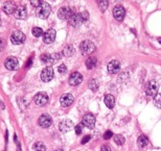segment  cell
<instances>
[{
  "label": "cell",
  "instance_id": "cell-26",
  "mask_svg": "<svg viewBox=\"0 0 161 151\" xmlns=\"http://www.w3.org/2000/svg\"><path fill=\"white\" fill-rule=\"evenodd\" d=\"M31 33H33V34H34V37H36V38H39V37H41V36H43V29L42 28H40V27H34L33 28V30H31Z\"/></svg>",
  "mask_w": 161,
  "mask_h": 151
},
{
  "label": "cell",
  "instance_id": "cell-1",
  "mask_svg": "<svg viewBox=\"0 0 161 151\" xmlns=\"http://www.w3.org/2000/svg\"><path fill=\"white\" fill-rule=\"evenodd\" d=\"M51 8L47 2H42L40 6L36 8V15L40 19H46L50 14Z\"/></svg>",
  "mask_w": 161,
  "mask_h": 151
},
{
  "label": "cell",
  "instance_id": "cell-22",
  "mask_svg": "<svg viewBox=\"0 0 161 151\" xmlns=\"http://www.w3.org/2000/svg\"><path fill=\"white\" fill-rule=\"evenodd\" d=\"M137 143H138V146H139L140 148H144V147H147V143H149V140H147V137H144V136H140L139 138H138Z\"/></svg>",
  "mask_w": 161,
  "mask_h": 151
},
{
  "label": "cell",
  "instance_id": "cell-30",
  "mask_svg": "<svg viewBox=\"0 0 161 151\" xmlns=\"http://www.w3.org/2000/svg\"><path fill=\"white\" fill-rule=\"evenodd\" d=\"M97 4L99 6V8H101L102 12H105L106 9L108 8V1H98Z\"/></svg>",
  "mask_w": 161,
  "mask_h": 151
},
{
  "label": "cell",
  "instance_id": "cell-2",
  "mask_svg": "<svg viewBox=\"0 0 161 151\" xmlns=\"http://www.w3.org/2000/svg\"><path fill=\"white\" fill-rule=\"evenodd\" d=\"M80 51H82V54H84V55H90L95 51V45L91 41H83L80 43Z\"/></svg>",
  "mask_w": 161,
  "mask_h": 151
},
{
  "label": "cell",
  "instance_id": "cell-34",
  "mask_svg": "<svg viewBox=\"0 0 161 151\" xmlns=\"http://www.w3.org/2000/svg\"><path fill=\"white\" fill-rule=\"evenodd\" d=\"M112 134H113V133H112V131H111V130H107V131L105 133V134H104V139H105V140H109V139H110V138L112 137Z\"/></svg>",
  "mask_w": 161,
  "mask_h": 151
},
{
  "label": "cell",
  "instance_id": "cell-38",
  "mask_svg": "<svg viewBox=\"0 0 161 151\" xmlns=\"http://www.w3.org/2000/svg\"><path fill=\"white\" fill-rule=\"evenodd\" d=\"M80 15H82V17L84 19V21H86V20H88V17H89V14L87 12H83V13H80Z\"/></svg>",
  "mask_w": 161,
  "mask_h": 151
},
{
  "label": "cell",
  "instance_id": "cell-14",
  "mask_svg": "<svg viewBox=\"0 0 161 151\" xmlns=\"http://www.w3.org/2000/svg\"><path fill=\"white\" fill-rule=\"evenodd\" d=\"M82 81H83V76L79 72H73L72 74L69 76V85L72 86H79Z\"/></svg>",
  "mask_w": 161,
  "mask_h": 151
},
{
  "label": "cell",
  "instance_id": "cell-36",
  "mask_svg": "<svg viewBox=\"0 0 161 151\" xmlns=\"http://www.w3.org/2000/svg\"><path fill=\"white\" fill-rule=\"evenodd\" d=\"M31 5L36 6V8H37L38 6H40V4L42 3V1H38V0H33V1H31Z\"/></svg>",
  "mask_w": 161,
  "mask_h": 151
},
{
  "label": "cell",
  "instance_id": "cell-6",
  "mask_svg": "<svg viewBox=\"0 0 161 151\" xmlns=\"http://www.w3.org/2000/svg\"><path fill=\"white\" fill-rule=\"evenodd\" d=\"M4 65H5V68L8 70H11V71H15V70H18L19 68V62L15 56L8 57V59L5 60Z\"/></svg>",
  "mask_w": 161,
  "mask_h": 151
},
{
  "label": "cell",
  "instance_id": "cell-16",
  "mask_svg": "<svg viewBox=\"0 0 161 151\" xmlns=\"http://www.w3.org/2000/svg\"><path fill=\"white\" fill-rule=\"evenodd\" d=\"M73 101H75V98H73V96L71 94H64L62 95V97L60 98V103L64 107H69V105H71L73 103Z\"/></svg>",
  "mask_w": 161,
  "mask_h": 151
},
{
  "label": "cell",
  "instance_id": "cell-18",
  "mask_svg": "<svg viewBox=\"0 0 161 151\" xmlns=\"http://www.w3.org/2000/svg\"><path fill=\"white\" fill-rule=\"evenodd\" d=\"M14 14H15V17L17 19H25L27 17V9L24 5H20L16 8Z\"/></svg>",
  "mask_w": 161,
  "mask_h": 151
},
{
  "label": "cell",
  "instance_id": "cell-20",
  "mask_svg": "<svg viewBox=\"0 0 161 151\" xmlns=\"http://www.w3.org/2000/svg\"><path fill=\"white\" fill-rule=\"evenodd\" d=\"M105 104L107 105L109 108L114 107L115 105V98L113 95H106L105 97Z\"/></svg>",
  "mask_w": 161,
  "mask_h": 151
},
{
  "label": "cell",
  "instance_id": "cell-43",
  "mask_svg": "<svg viewBox=\"0 0 161 151\" xmlns=\"http://www.w3.org/2000/svg\"><path fill=\"white\" fill-rule=\"evenodd\" d=\"M56 151H63V150H56Z\"/></svg>",
  "mask_w": 161,
  "mask_h": 151
},
{
  "label": "cell",
  "instance_id": "cell-32",
  "mask_svg": "<svg viewBox=\"0 0 161 151\" xmlns=\"http://www.w3.org/2000/svg\"><path fill=\"white\" fill-rule=\"evenodd\" d=\"M58 71H59V73H61V74H65V73L67 72V68L65 65H61L59 66V68H58Z\"/></svg>",
  "mask_w": 161,
  "mask_h": 151
},
{
  "label": "cell",
  "instance_id": "cell-9",
  "mask_svg": "<svg viewBox=\"0 0 161 151\" xmlns=\"http://www.w3.org/2000/svg\"><path fill=\"white\" fill-rule=\"evenodd\" d=\"M57 33L53 28H49L48 30H46L43 34V42L45 44H51L53 42L56 40Z\"/></svg>",
  "mask_w": 161,
  "mask_h": 151
},
{
  "label": "cell",
  "instance_id": "cell-37",
  "mask_svg": "<svg viewBox=\"0 0 161 151\" xmlns=\"http://www.w3.org/2000/svg\"><path fill=\"white\" fill-rule=\"evenodd\" d=\"M90 139H91V137L90 136H86V137H84L83 138V140H82V144H86V143H88Z\"/></svg>",
  "mask_w": 161,
  "mask_h": 151
},
{
  "label": "cell",
  "instance_id": "cell-39",
  "mask_svg": "<svg viewBox=\"0 0 161 151\" xmlns=\"http://www.w3.org/2000/svg\"><path fill=\"white\" fill-rule=\"evenodd\" d=\"M101 150H102V151H112L110 147L107 146V145H104V146H103Z\"/></svg>",
  "mask_w": 161,
  "mask_h": 151
},
{
  "label": "cell",
  "instance_id": "cell-25",
  "mask_svg": "<svg viewBox=\"0 0 161 151\" xmlns=\"http://www.w3.org/2000/svg\"><path fill=\"white\" fill-rule=\"evenodd\" d=\"M33 149L34 151H46V147L42 142H37L34 144Z\"/></svg>",
  "mask_w": 161,
  "mask_h": 151
},
{
  "label": "cell",
  "instance_id": "cell-31",
  "mask_svg": "<svg viewBox=\"0 0 161 151\" xmlns=\"http://www.w3.org/2000/svg\"><path fill=\"white\" fill-rule=\"evenodd\" d=\"M40 59H41V60H42V62H43V63L48 64V60H49V54H47V53L42 54Z\"/></svg>",
  "mask_w": 161,
  "mask_h": 151
},
{
  "label": "cell",
  "instance_id": "cell-21",
  "mask_svg": "<svg viewBox=\"0 0 161 151\" xmlns=\"http://www.w3.org/2000/svg\"><path fill=\"white\" fill-rule=\"evenodd\" d=\"M75 51V47H73L72 45H66V46L63 48L62 52H63V54L65 56H71V55H73Z\"/></svg>",
  "mask_w": 161,
  "mask_h": 151
},
{
  "label": "cell",
  "instance_id": "cell-23",
  "mask_svg": "<svg viewBox=\"0 0 161 151\" xmlns=\"http://www.w3.org/2000/svg\"><path fill=\"white\" fill-rule=\"evenodd\" d=\"M96 62H97V60H96L95 57H89V59L86 60V67L88 69H93L94 66L96 65Z\"/></svg>",
  "mask_w": 161,
  "mask_h": 151
},
{
  "label": "cell",
  "instance_id": "cell-41",
  "mask_svg": "<svg viewBox=\"0 0 161 151\" xmlns=\"http://www.w3.org/2000/svg\"><path fill=\"white\" fill-rule=\"evenodd\" d=\"M158 42H159V43L161 44V38H160V39H158Z\"/></svg>",
  "mask_w": 161,
  "mask_h": 151
},
{
  "label": "cell",
  "instance_id": "cell-3",
  "mask_svg": "<svg viewBox=\"0 0 161 151\" xmlns=\"http://www.w3.org/2000/svg\"><path fill=\"white\" fill-rule=\"evenodd\" d=\"M158 89H159V86H158V82L155 81V80H151V81L147 82V85L146 86V89H144V92L147 96H155L157 95V92H158Z\"/></svg>",
  "mask_w": 161,
  "mask_h": 151
},
{
  "label": "cell",
  "instance_id": "cell-5",
  "mask_svg": "<svg viewBox=\"0 0 161 151\" xmlns=\"http://www.w3.org/2000/svg\"><path fill=\"white\" fill-rule=\"evenodd\" d=\"M95 122H96V119L94 117V115H92V114H86L83 117L82 124L84 125V126H86V127L90 128V129H92V128L95 126Z\"/></svg>",
  "mask_w": 161,
  "mask_h": 151
},
{
  "label": "cell",
  "instance_id": "cell-13",
  "mask_svg": "<svg viewBox=\"0 0 161 151\" xmlns=\"http://www.w3.org/2000/svg\"><path fill=\"white\" fill-rule=\"evenodd\" d=\"M107 69H108V72L111 73V74H116L120 70V63L116 60H111V62L108 63Z\"/></svg>",
  "mask_w": 161,
  "mask_h": 151
},
{
  "label": "cell",
  "instance_id": "cell-10",
  "mask_svg": "<svg viewBox=\"0 0 161 151\" xmlns=\"http://www.w3.org/2000/svg\"><path fill=\"white\" fill-rule=\"evenodd\" d=\"M48 101V95L44 92H40L36 94V96L34 97V102L39 107H42V105H45Z\"/></svg>",
  "mask_w": 161,
  "mask_h": 151
},
{
  "label": "cell",
  "instance_id": "cell-24",
  "mask_svg": "<svg viewBox=\"0 0 161 151\" xmlns=\"http://www.w3.org/2000/svg\"><path fill=\"white\" fill-rule=\"evenodd\" d=\"M59 60H60V54L59 53L49 54V60H48V64H49V65H53V64H56Z\"/></svg>",
  "mask_w": 161,
  "mask_h": 151
},
{
  "label": "cell",
  "instance_id": "cell-42",
  "mask_svg": "<svg viewBox=\"0 0 161 151\" xmlns=\"http://www.w3.org/2000/svg\"><path fill=\"white\" fill-rule=\"evenodd\" d=\"M0 26H1V19H0Z\"/></svg>",
  "mask_w": 161,
  "mask_h": 151
},
{
  "label": "cell",
  "instance_id": "cell-40",
  "mask_svg": "<svg viewBox=\"0 0 161 151\" xmlns=\"http://www.w3.org/2000/svg\"><path fill=\"white\" fill-rule=\"evenodd\" d=\"M31 59H30V60H28V63L26 64V68H30V67H31Z\"/></svg>",
  "mask_w": 161,
  "mask_h": 151
},
{
  "label": "cell",
  "instance_id": "cell-12",
  "mask_svg": "<svg viewBox=\"0 0 161 151\" xmlns=\"http://www.w3.org/2000/svg\"><path fill=\"white\" fill-rule=\"evenodd\" d=\"M38 123H39V125H40L41 127H43V128H48L51 124H53V119H51V117H50L49 115L44 114V115L40 116Z\"/></svg>",
  "mask_w": 161,
  "mask_h": 151
},
{
  "label": "cell",
  "instance_id": "cell-35",
  "mask_svg": "<svg viewBox=\"0 0 161 151\" xmlns=\"http://www.w3.org/2000/svg\"><path fill=\"white\" fill-rule=\"evenodd\" d=\"M5 48V41L0 38V51H2Z\"/></svg>",
  "mask_w": 161,
  "mask_h": 151
},
{
  "label": "cell",
  "instance_id": "cell-4",
  "mask_svg": "<svg viewBox=\"0 0 161 151\" xmlns=\"http://www.w3.org/2000/svg\"><path fill=\"white\" fill-rule=\"evenodd\" d=\"M73 15H75V13L70 8H61L58 11V17L61 20H69Z\"/></svg>",
  "mask_w": 161,
  "mask_h": 151
},
{
  "label": "cell",
  "instance_id": "cell-15",
  "mask_svg": "<svg viewBox=\"0 0 161 151\" xmlns=\"http://www.w3.org/2000/svg\"><path fill=\"white\" fill-rule=\"evenodd\" d=\"M125 8L124 6L121 5H116L113 9V16L114 18L116 19L117 21H122L125 18Z\"/></svg>",
  "mask_w": 161,
  "mask_h": 151
},
{
  "label": "cell",
  "instance_id": "cell-28",
  "mask_svg": "<svg viewBox=\"0 0 161 151\" xmlns=\"http://www.w3.org/2000/svg\"><path fill=\"white\" fill-rule=\"evenodd\" d=\"M98 88V82H97V80H95V79H92V80H90V82H89V89L91 90V91H96Z\"/></svg>",
  "mask_w": 161,
  "mask_h": 151
},
{
  "label": "cell",
  "instance_id": "cell-29",
  "mask_svg": "<svg viewBox=\"0 0 161 151\" xmlns=\"http://www.w3.org/2000/svg\"><path fill=\"white\" fill-rule=\"evenodd\" d=\"M154 104L158 108H161V93L157 94L155 97H154Z\"/></svg>",
  "mask_w": 161,
  "mask_h": 151
},
{
  "label": "cell",
  "instance_id": "cell-19",
  "mask_svg": "<svg viewBox=\"0 0 161 151\" xmlns=\"http://www.w3.org/2000/svg\"><path fill=\"white\" fill-rule=\"evenodd\" d=\"M16 8H16L15 3L12 2V1H6L4 4H3V12L8 15H11V14H13V13H15Z\"/></svg>",
  "mask_w": 161,
  "mask_h": 151
},
{
  "label": "cell",
  "instance_id": "cell-17",
  "mask_svg": "<svg viewBox=\"0 0 161 151\" xmlns=\"http://www.w3.org/2000/svg\"><path fill=\"white\" fill-rule=\"evenodd\" d=\"M83 22H84V19H83L80 14H75L71 18L69 19V23H70V25H72L73 27L80 26Z\"/></svg>",
  "mask_w": 161,
  "mask_h": 151
},
{
  "label": "cell",
  "instance_id": "cell-11",
  "mask_svg": "<svg viewBox=\"0 0 161 151\" xmlns=\"http://www.w3.org/2000/svg\"><path fill=\"white\" fill-rule=\"evenodd\" d=\"M53 75H54L53 69L47 67V68H45L44 70H42L40 76H41V79L43 80L44 82H48L53 78Z\"/></svg>",
  "mask_w": 161,
  "mask_h": 151
},
{
  "label": "cell",
  "instance_id": "cell-8",
  "mask_svg": "<svg viewBox=\"0 0 161 151\" xmlns=\"http://www.w3.org/2000/svg\"><path fill=\"white\" fill-rule=\"evenodd\" d=\"M72 128H73V122L71 120H69V119H65V120L61 121L59 124V129L63 133H68Z\"/></svg>",
  "mask_w": 161,
  "mask_h": 151
},
{
  "label": "cell",
  "instance_id": "cell-33",
  "mask_svg": "<svg viewBox=\"0 0 161 151\" xmlns=\"http://www.w3.org/2000/svg\"><path fill=\"white\" fill-rule=\"evenodd\" d=\"M82 133H83V124H78L75 126V133L80 134Z\"/></svg>",
  "mask_w": 161,
  "mask_h": 151
},
{
  "label": "cell",
  "instance_id": "cell-7",
  "mask_svg": "<svg viewBox=\"0 0 161 151\" xmlns=\"http://www.w3.org/2000/svg\"><path fill=\"white\" fill-rule=\"evenodd\" d=\"M25 41V34L22 31H14L11 36V42L14 45H20Z\"/></svg>",
  "mask_w": 161,
  "mask_h": 151
},
{
  "label": "cell",
  "instance_id": "cell-27",
  "mask_svg": "<svg viewBox=\"0 0 161 151\" xmlns=\"http://www.w3.org/2000/svg\"><path fill=\"white\" fill-rule=\"evenodd\" d=\"M114 142L117 144V145H124L125 143V138L121 134H116L114 137Z\"/></svg>",
  "mask_w": 161,
  "mask_h": 151
}]
</instances>
